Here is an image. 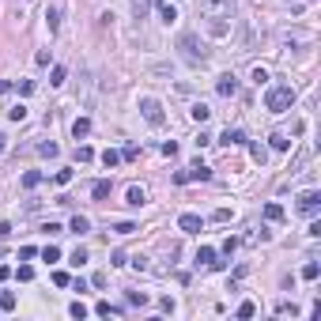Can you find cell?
<instances>
[{"mask_svg": "<svg viewBox=\"0 0 321 321\" xmlns=\"http://www.w3.org/2000/svg\"><path fill=\"white\" fill-rule=\"evenodd\" d=\"M234 12H238L234 0H200V16L208 19V30H212V34H220V38L230 30L227 19H234Z\"/></svg>", "mask_w": 321, "mask_h": 321, "instance_id": "6da1fadb", "label": "cell"}, {"mask_svg": "<svg viewBox=\"0 0 321 321\" xmlns=\"http://www.w3.org/2000/svg\"><path fill=\"white\" fill-rule=\"evenodd\" d=\"M178 50H182V57H186L189 64H204V60H208V46H204L193 30H182V34H178Z\"/></svg>", "mask_w": 321, "mask_h": 321, "instance_id": "7a4b0ae2", "label": "cell"}, {"mask_svg": "<svg viewBox=\"0 0 321 321\" xmlns=\"http://www.w3.org/2000/svg\"><path fill=\"white\" fill-rule=\"evenodd\" d=\"M264 106H268L272 114H288L291 106H295V91H291L288 84H276L264 91Z\"/></svg>", "mask_w": 321, "mask_h": 321, "instance_id": "3957f363", "label": "cell"}, {"mask_svg": "<svg viewBox=\"0 0 321 321\" xmlns=\"http://www.w3.org/2000/svg\"><path fill=\"white\" fill-rule=\"evenodd\" d=\"M140 114H144L148 125H162V121H166V114H162L159 98H140Z\"/></svg>", "mask_w": 321, "mask_h": 321, "instance_id": "277c9868", "label": "cell"}, {"mask_svg": "<svg viewBox=\"0 0 321 321\" xmlns=\"http://www.w3.org/2000/svg\"><path fill=\"white\" fill-rule=\"evenodd\" d=\"M318 208H321V193H302L298 196V212H302V216H318Z\"/></svg>", "mask_w": 321, "mask_h": 321, "instance_id": "5b68a950", "label": "cell"}, {"mask_svg": "<svg viewBox=\"0 0 321 321\" xmlns=\"http://www.w3.org/2000/svg\"><path fill=\"white\" fill-rule=\"evenodd\" d=\"M178 227L186 230V234H196V230H200V216H196V212H182V216H178Z\"/></svg>", "mask_w": 321, "mask_h": 321, "instance_id": "8992f818", "label": "cell"}, {"mask_svg": "<svg viewBox=\"0 0 321 321\" xmlns=\"http://www.w3.org/2000/svg\"><path fill=\"white\" fill-rule=\"evenodd\" d=\"M216 91H220L223 98H234V94H238V80H234V76H230V72H227V76H220V84H216Z\"/></svg>", "mask_w": 321, "mask_h": 321, "instance_id": "52a82bcc", "label": "cell"}, {"mask_svg": "<svg viewBox=\"0 0 321 321\" xmlns=\"http://www.w3.org/2000/svg\"><path fill=\"white\" fill-rule=\"evenodd\" d=\"M196 264H208V268H223V261H216V250H212V246H200V250H196Z\"/></svg>", "mask_w": 321, "mask_h": 321, "instance_id": "ba28073f", "label": "cell"}, {"mask_svg": "<svg viewBox=\"0 0 321 321\" xmlns=\"http://www.w3.org/2000/svg\"><path fill=\"white\" fill-rule=\"evenodd\" d=\"M208 178H212V170L200 166V162H193V166L186 170V182H208Z\"/></svg>", "mask_w": 321, "mask_h": 321, "instance_id": "9c48e42d", "label": "cell"}, {"mask_svg": "<svg viewBox=\"0 0 321 321\" xmlns=\"http://www.w3.org/2000/svg\"><path fill=\"white\" fill-rule=\"evenodd\" d=\"M220 140H223V144H227V148H234V144H246V136H242V128H227V132H223Z\"/></svg>", "mask_w": 321, "mask_h": 321, "instance_id": "30bf717a", "label": "cell"}, {"mask_svg": "<svg viewBox=\"0 0 321 321\" xmlns=\"http://www.w3.org/2000/svg\"><path fill=\"white\" fill-rule=\"evenodd\" d=\"M155 4H159L162 23H174V19H178V12H174V4H170V0H155Z\"/></svg>", "mask_w": 321, "mask_h": 321, "instance_id": "8fae6325", "label": "cell"}, {"mask_svg": "<svg viewBox=\"0 0 321 321\" xmlns=\"http://www.w3.org/2000/svg\"><path fill=\"white\" fill-rule=\"evenodd\" d=\"M87 132H91V121H87V118H76V121H72V136H76V140H84Z\"/></svg>", "mask_w": 321, "mask_h": 321, "instance_id": "7c38bea8", "label": "cell"}, {"mask_svg": "<svg viewBox=\"0 0 321 321\" xmlns=\"http://www.w3.org/2000/svg\"><path fill=\"white\" fill-rule=\"evenodd\" d=\"M152 4H155V0H132V16H136V19H148Z\"/></svg>", "mask_w": 321, "mask_h": 321, "instance_id": "4fadbf2b", "label": "cell"}, {"mask_svg": "<svg viewBox=\"0 0 321 321\" xmlns=\"http://www.w3.org/2000/svg\"><path fill=\"white\" fill-rule=\"evenodd\" d=\"M144 200H148V193H144L140 186H132V189H128V204H132V208H144Z\"/></svg>", "mask_w": 321, "mask_h": 321, "instance_id": "5bb4252c", "label": "cell"}, {"mask_svg": "<svg viewBox=\"0 0 321 321\" xmlns=\"http://www.w3.org/2000/svg\"><path fill=\"white\" fill-rule=\"evenodd\" d=\"M68 230H72V234H87V230H91V223H87L84 216H72V223H68Z\"/></svg>", "mask_w": 321, "mask_h": 321, "instance_id": "9a60e30c", "label": "cell"}, {"mask_svg": "<svg viewBox=\"0 0 321 321\" xmlns=\"http://www.w3.org/2000/svg\"><path fill=\"white\" fill-rule=\"evenodd\" d=\"M189 118H193V121H200V125H204V121L212 118V110H208V106H204V102H196L193 110H189Z\"/></svg>", "mask_w": 321, "mask_h": 321, "instance_id": "2e32d148", "label": "cell"}, {"mask_svg": "<svg viewBox=\"0 0 321 321\" xmlns=\"http://www.w3.org/2000/svg\"><path fill=\"white\" fill-rule=\"evenodd\" d=\"M268 144L276 148V152H288V148H291V140H288L284 132H272V136H268Z\"/></svg>", "mask_w": 321, "mask_h": 321, "instance_id": "e0dca14e", "label": "cell"}, {"mask_svg": "<svg viewBox=\"0 0 321 321\" xmlns=\"http://www.w3.org/2000/svg\"><path fill=\"white\" fill-rule=\"evenodd\" d=\"M91 196H94V200H106V196H110V182H94V186H91Z\"/></svg>", "mask_w": 321, "mask_h": 321, "instance_id": "ac0fdd59", "label": "cell"}, {"mask_svg": "<svg viewBox=\"0 0 321 321\" xmlns=\"http://www.w3.org/2000/svg\"><path fill=\"white\" fill-rule=\"evenodd\" d=\"M264 220H268V223H280V220H284V208H280V204H264Z\"/></svg>", "mask_w": 321, "mask_h": 321, "instance_id": "d6986e66", "label": "cell"}, {"mask_svg": "<svg viewBox=\"0 0 321 321\" xmlns=\"http://www.w3.org/2000/svg\"><path fill=\"white\" fill-rule=\"evenodd\" d=\"M34 186H42V174H38V170H26L23 174V189H34Z\"/></svg>", "mask_w": 321, "mask_h": 321, "instance_id": "ffe728a7", "label": "cell"}, {"mask_svg": "<svg viewBox=\"0 0 321 321\" xmlns=\"http://www.w3.org/2000/svg\"><path fill=\"white\" fill-rule=\"evenodd\" d=\"M318 272H321L318 261H306V264H302V280H318Z\"/></svg>", "mask_w": 321, "mask_h": 321, "instance_id": "44dd1931", "label": "cell"}, {"mask_svg": "<svg viewBox=\"0 0 321 321\" xmlns=\"http://www.w3.org/2000/svg\"><path fill=\"white\" fill-rule=\"evenodd\" d=\"M102 162H106V166H118V162H121V152H114V148H106V152H102Z\"/></svg>", "mask_w": 321, "mask_h": 321, "instance_id": "7402d4cb", "label": "cell"}, {"mask_svg": "<svg viewBox=\"0 0 321 321\" xmlns=\"http://www.w3.org/2000/svg\"><path fill=\"white\" fill-rule=\"evenodd\" d=\"M94 314H98V318H110V314H121V306H110V302H98V306H94Z\"/></svg>", "mask_w": 321, "mask_h": 321, "instance_id": "603a6c76", "label": "cell"}, {"mask_svg": "<svg viewBox=\"0 0 321 321\" xmlns=\"http://www.w3.org/2000/svg\"><path fill=\"white\" fill-rule=\"evenodd\" d=\"M42 261H60V250H57V246H46V250H42Z\"/></svg>", "mask_w": 321, "mask_h": 321, "instance_id": "cb8c5ba5", "label": "cell"}, {"mask_svg": "<svg viewBox=\"0 0 321 321\" xmlns=\"http://www.w3.org/2000/svg\"><path fill=\"white\" fill-rule=\"evenodd\" d=\"M250 155H254L257 162H264V159H268V152H264V144H250Z\"/></svg>", "mask_w": 321, "mask_h": 321, "instance_id": "d4e9b609", "label": "cell"}, {"mask_svg": "<svg viewBox=\"0 0 321 321\" xmlns=\"http://www.w3.org/2000/svg\"><path fill=\"white\" fill-rule=\"evenodd\" d=\"M0 310H16V295H12V291L0 295Z\"/></svg>", "mask_w": 321, "mask_h": 321, "instance_id": "484cf974", "label": "cell"}, {"mask_svg": "<svg viewBox=\"0 0 321 321\" xmlns=\"http://www.w3.org/2000/svg\"><path fill=\"white\" fill-rule=\"evenodd\" d=\"M68 314H72V318H80V321H84V318H87V306H84V302H72V306H68Z\"/></svg>", "mask_w": 321, "mask_h": 321, "instance_id": "4316f807", "label": "cell"}, {"mask_svg": "<svg viewBox=\"0 0 321 321\" xmlns=\"http://www.w3.org/2000/svg\"><path fill=\"white\" fill-rule=\"evenodd\" d=\"M16 276L23 280V284H30V280H34V268H30V264H19V272H16Z\"/></svg>", "mask_w": 321, "mask_h": 321, "instance_id": "83f0119b", "label": "cell"}, {"mask_svg": "<svg viewBox=\"0 0 321 321\" xmlns=\"http://www.w3.org/2000/svg\"><path fill=\"white\" fill-rule=\"evenodd\" d=\"M53 284H57V288H68V284H72V276H68V272H53Z\"/></svg>", "mask_w": 321, "mask_h": 321, "instance_id": "f1b7e54d", "label": "cell"}, {"mask_svg": "<svg viewBox=\"0 0 321 321\" xmlns=\"http://www.w3.org/2000/svg\"><path fill=\"white\" fill-rule=\"evenodd\" d=\"M128 302H132V306H144L148 295H144V291H128Z\"/></svg>", "mask_w": 321, "mask_h": 321, "instance_id": "f546056e", "label": "cell"}, {"mask_svg": "<svg viewBox=\"0 0 321 321\" xmlns=\"http://www.w3.org/2000/svg\"><path fill=\"white\" fill-rule=\"evenodd\" d=\"M254 314H257L254 302H242V306H238V318H254Z\"/></svg>", "mask_w": 321, "mask_h": 321, "instance_id": "4dcf8cb0", "label": "cell"}, {"mask_svg": "<svg viewBox=\"0 0 321 321\" xmlns=\"http://www.w3.org/2000/svg\"><path fill=\"white\" fill-rule=\"evenodd\" d=\"M38 152H42V155H50V159H53V155H57V144H53V140H46V144H38Z\"/></svg>", "mask_w": 321, "mask_h": 321, "instance_id": "1f68e13d", "label": "cell"}, {"mask_svg": "<svg viewBox=\"0 0 321 321\" xmlns=\"http://www.w3.org/2000/svg\"><path fill=\"white\" fill-rule=\"evenodd\" d=\"M76 159H80V162H91L94 152H91V148H76Z\"/></svg>", "mask_w": 321, "mask_h": 321, "instance_id": "d6a6232c", "label": "cell"}, {"mask_svg": "<svg viewBox=\"0 0 321 321\" xmlns=\"http://www.w3.org/2000/svg\"><path fill=\"white\" fill-rule=\"evenodd\" d=\"M53 182H57V186H68V182H72V170H57V178H53Z\"/></svg>", "mask_w": 321, "mask_h": 321, "instance_id": "836d02e7", "label": "cell"}, {"mask_svg": "<svg viewBox=\"0 0 321 321\" xmlns=\"http://www.w3.org/2000/svg\"><path fill=\"white\" fill-rule=\"evenodd\" d=\"M8 118H12V121H23V118H26V110H23V106H12Z\"/></svg>", "mask_w": 321, "mask_h": 321, "instance_id": "e575fe53", "label": "cell"}, {"mask_svg": "<svg viewBox=\"0 0 321 321\" xmlns=\"http://www.w3.org/2000/svg\"><path fill=\"white\" fill-rule=\"evenodd\" d=\"M46 23H50V34H53V30L60 26V16H57V12H50V16H46Z\"/></svg>", "mask_w": 321, "mask_h": 321, "instance_id": "d590c367", "label": "cell"}, {"mask_svg": "<svg viewBox=\"0 0 321 321\" xmlns=\"http://www.w3.org/2000/svg\"><path fill=\"white\" fill-rule=\"evenodd\" d=\"M64 76H68V72L57 64V68H53V80H50V84H64Z\"/></svg>", "mask_w": 321, "mask_h": 321, "instance_id": "8d00e7d4", "label": "cell"}, {"mask_svg": "<svg viewBox=\"0 0 321 321\" xmlns=\"http://www.w3.org/2000/svg\"><path fill=\"white\" fill-rule=\"evenodd\" d=\"M114 230H118V234H132L136 227H132V223H114Z\"/></svg>", "mask_w": 321, "mask_h": 321, "instance_id": "74e56055", "label": "cell"}, {"mask_svg": "<svg viewBox=\"0 0 321 321\" xmlns=\"http://www.w3.org/2000/svg\"><path fill=\"white\" fill-rule=\"evenodd\" d=\"M136 155H140V148H136V144H128L125 152H121V159H136Z\"/></svg>", "mask_w": 321, "mask_h": 321, "instance_id": "f35d334b", "label": "cell"}, {"mask_svg": "<svg viewBox=\"0 0 321 321\" xmlns=\"http://www.w3.org/2000/svg\"><path fill=\"white\" fill-rule=\"evenodd\" d=\"M68 261H72V264H76V268H80V264H84V261H87V254H84V250H76V254L68 257Z\"/></svg>", "mask_w": 321, "mask_h": 321, "instance_id": "ab89813d", "label": "cell"}, {"mask_svg": "<svg viewBox=\"0 0 321 321\" xmlns=\"http://www.w3.org/2000/svg\"><path fill=\"white\" fill-rule=\"evenodd\" d=\"M12 234V223H0V238H8Z\"/></svg>", "mask_w": 321, "mask_h": 321, "instance_id": "60d3db41", "label": "cell"}, {"mask_svg": "<svg viewBox=\"0 0 321 321\" xmlns=\"http://www.w3.org/2000/svg\"><path fill=\"white\" fill-rule=\"evenodd\" d=\"M12 91V84H8V80H0V94H8Z\"/></svg>", "mask_w": 321, "mask_h": 321, "instance_id": "b9f144b4", "label": "cell"}, {"mask_svg": "<svg viewBox=\"0 0 321 321\" xmlns=\"http://www.w3.org/2000/svg\"><path fill=\"white\" fill-rule=\"evenodd\" d=\"M4 148H8V136H4V132H0V155H4Z\"/></svg>", "mask_w": 321, "mask_h": 321, "instance_id": "7bdbcfd3", "label": "cell"}, {"mask_svg": "<svg viewBox=\"0 0 321 321\" xmlns=\"http://www.w3.org/2000/svg\"><path fill=\"white\" fill-rule=\"evenodd\" d=\"M8 276H12V272H8V268H4V264H0V284H4V280H8Z\"/></svg>", "mask_w": 321, "mask_h": 321, "instance_id": "ee69618b", "label": "cell"}]
</instances>
